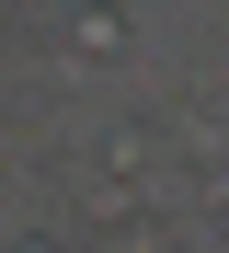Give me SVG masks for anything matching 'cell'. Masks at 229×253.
I'll return each mask as SVG.
<instances>
[]
</instances>
